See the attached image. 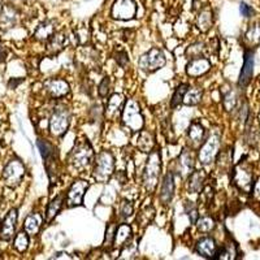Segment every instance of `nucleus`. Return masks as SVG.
Listing matches in <instances>:
<instances>
[{
  "instance_id": "1",
  "label": "nucleus",
  "mask_w": 260,
  "mask_h": 260,
  "mask_svg": "<svg viewBox=\"0 0 260 260\" xmlns=\"http://www.w3.org/2000/svg\"><path fill=\"white\" fill-rule=\"evenodd\" d=\"M160 172H161V156L160 151L152 150L148 154L146 161L145 172H143V186L148 192H154L159 183Z\"/></svg>"
},
{
  "instance_id": "2",
  "label": "nucleus",
  "mask_w": 260,
  "mask_h": 260,
  "mask_svg": "<svg viewBox=\"0 0 260 260\" xmlns=\"http://www.w3.org/2000/svg\"><path fill=\"white\" fill-rule=\"evenodd\" d=\"M121 120L122 124L134 133H138L143 129L145 118H143L142 111H141V106L136 99H127L125 102L121 112Z\"/></svg>"
},
{
  "instance_id": "3",
  "label": "nucleus",
  "mask_w": 260,
  "mask_h": 260,
  "mask_svg": "<svg viewBox=\"0 0 260 260\" xmlns=\"http://www.w3.org/2000/svg\"><path fill=\"white\" fill-rule=\"evenodd\" d=\"M115 171V157L110 151H102L95 157L92 177L96 182L106 183L111 180Z\"/></svg>"
},
{
  "instance_id": "4",
  "label": "nucleus",
  "mask_w": 260,
  "mask_h": 260,
  "mask_svg": "<svg viewBox=\"0 0 260 260\" xmlns=\"http://www.w3.org/2000/svg\"><path fill=\"white\" fill-rule=\"evenodd\" d=\"M92 157H94V150L89 141L83 139L74 145L73 150L69 154L68 161L74 169H83L91 164Z\"/></svg>"
},
{
  "instance_id": "5",
  "label": "nucleus",
  "mask_w": 260,
  "mask_h": 260,
  "mask_svg": "<svg viewBox=\"0 0 260 260\" xmlns=\"http://www.w3.org/2000/svg\"><path fill=\"white\" fill-rule=\"evenodd\" d=\"M167 64L166 55L162 53L160 48H151L146 53H143L141 59L138 61V67L141 71L146 72V73H154V72L159 71V69L164 68Z\"/></svg>"
},
{
  "instance_id": "6",
  "label": "nucleus",
  "mask_w": 260,
  "mask_h": 260,
  "mask_svg": "<svg viewBox=\"0 0 260 260\" xmlns=\"http://www.w3.org/2000/svg\"><path fill=\"white\" fill-rule=\"evenodd\" d=\"M233 183L240 190L245 192H250L252 190V172L247 162H238L233 169V176H232Z\"/></svg>"
},
{
  "instance_id": "7",
  "label": "nucleus",
  "mask_w": 260,
  "mask_h": 260,
  "mask_svg": "<svg viewBox=\"0 0 260 260\" xmlns=\"http://www.w3.org/2000/svg\"><path fill=\"white\" fill-rule=\"evenodd\" d=\"M71 124V113L65 107L56 108L50 118V132L52 136L61 137L67 133Z\"/></svg>"
},
{
  "instance_id": "8",
  "label": "nucleus",
  "mask_w": 260,
  "mask_h": 260,
  "mask_svg": "<svg viewBox=\"0 0 260 260\" xmlns=\"http://www.w3.org/2000/svg\"><path fill=\"white\" fill-rule=\"evenodd\" d=\"M220 148V134L212 133L204 141L203 146L199 150V161L203 166H208L212 161H215V157L219 154Z\"/></svg>"
},
{
  "instance_id": "9",
  "label": "nucleus",
  "mask_w": 260,
  "mask_h": 260,
  "mask_svg": "<svg viewBox=\"0 0 260 260\" xmlns=\"http://www.w3.org/2000/svg\"><path fill=\"white\" fill-rule=\"evenodd\" d=\"M25 176V167L20 160H11L3 171V180L8 187H17Z\"/></svg>"
},
{
  "instance_id": "10",
  "label": "nucleus",
  "mask_w": 260,
  "mask_h": 260,
  "mask_svg": "<svg viewBox=\"0 0 260 260\" xmlns=\"http://www.w3.org/2000/svg\"><path fill=\"white\" fill-rule=\"evenodd\" d=\"M137 4L134 0H116L111 9V16L115 20L129 21L136 17Z\"/></svg>"
},
{
  "instance_id": "11",
  "label": "nucleus",
  "mask_w": 260,
  "mask_h": 260,
  "mask_svg": "<svg viewBox=\"0 0 260 260\" xmlns=\"http://www.w3.org/2000/svg\"><path fill=\"white\" fill-rule=\"evenodd\" d=\"M89 186V182L85 180L74 181L67 194V206L69 208L82 206L83 197H85V192L87 191Z\"/></svg>"
},
{
  "instance_id": "12",
  "label": "nucleus",
  "mask_w": 260,
  "mask_h": 260,
  "mask_svg": "<svg viewBox=\"0 0 260 260\" xmlns=\"http://www.w3.org/2000/svg\"><path fill=\"white\" fill-rule=\"evenodd\" d=\"M16 224H17V210L13 208L7 213V216L2 221V225H0V240H12L13 236H15Z\"/></svg>"
},
{
  "instance_id": "13",
  "label": "nucleus",
  "mask_w": 260,
  "mask_h": 260,
  "mask_svg": "<svg viewBox=\"0 0 260 260\" xmlns=\"http://www.w3.org/2000/svg\"><path fill=\"white\" fill-rule=\"evenodd\" d=\"M211 68H212V64L207 57H197V59H191L187 62L186 74L189 77H201L207 72H210Z\"/></svg>"
},
{
  "instance_id": "14",
  "label": "nucleus",
  "mask_w": 260,
  "mask_h": 260,
  "mask_svg": "<svg viewBox=\"0 0 260 260\" xmlns=\"http://www.w3.org/2000/svg\"><path fill=\"white\" fill-rule=\"evenodd\" d=\"M252 74H254V51L247 50L245 52V60H243V67L240 74L238 86L246 87L248 83L251 82Z\"/></svg>"
},
{
  "instance_id": "15",
  "label": "nucleus",
  "mask_w": 260,
  "mask_h": 260,
  "mask_svg": "<svg viewBox=\"0 0 260 260\" xmlns=\"http://www.w3.org/2000/svg\"><path fill=\"white\" fill-rule=\"evenodd\" d=\"M195 252L206 259H213L217 252V245L211 237H203L195 245Z\"/></svg>"
},
{
  "instance_id": "16",
  "label": "nucleus",
  "mask_w": 260,
  "mask_h": 260,
  "mask_svg": "<svg viewBox=\"0 0 260 260\" xmlns=\"http://www.w3.org/2000/svg\"><path fill=\"white\" fill-rule=\"evenodd\" d=\"M45 87L48 91V94L52 98H55V99L64 98L65 95H68L69 91H71L68 82L64 80H60V78H53V80L47 81L45 83Z\"/></svg>"
},
{
  "instance_id": "17",
  "label": "nucleus",
  "mask_w": 260,
  "mask_h": 260,
  "mask_svg": "<svg viewBox=\"0 0 260 260\" xmlns=\"http://www.w3.org/2000/svg\"><path fill=\"white\" fill-rule=\"evenodd\" d=\"M173 195H175V176L172 172H168L161 182L160 201H161V203L168 204L173 199Z\"/></svg>"
},
{
  "instance_id": "18",
  "label": "nucleus",
  "mask_w": 260,
  "mask_h": 260,
  "mask_svg": "<svg viewBox=\"0 0 260 260\" xmlns=\"http://www.w3.org/2000/svg\"><path fill=\"white\" fill-rule=\"evenodd\" d=\"M195 159L191 150L183 148L181 155L178 156V171L181 172V176H189L194 171Z\"/></svg>"
},
{
  "instance_id": "19",
  "label": "nucleus",
  "mask_w": 260,
  "mask_h": 260,
  "mask_svg": "<svg viewBox=\"0 0 260 260\" xmlns=\"http://www.w3.org/2000/svg\"><path fill=\"white\" fill-rule=\"evenodd\" d=\"M206 173L204 171H192L187 178V189L191 194L202 192L204 185H206Z\"/></svg>"
},
{
  "instance_id": "20",
  "label": "nucleus",
  "mask_w": 260,
  "mask_h": 260,
  "mask_svg": "<svg viewBox=\"0 0 260 260\" xmlns=\"http://www.w3.org/2000/svg\"><path fill=\"white\" fill-rule=\"evenodd\" d=\"M195 25L201 30L202 32H207L208 30L212 27L213 25V12L210 7H206L198 13L197 20H195Z\"/></svg>"
},
{
  "instance_id": "21",
  "label": "nucleus",
  "mask_w": 260,
  "mask_h": 260,
  "mask_svg": "<svg viewBox=\"0 0 260 260\" xmlns=\"http://www.w3.org/2000/svg\"><path fill=\"white\" fill-rule=\"evenodd\" d=\"M122 108H124V96L121 94H113L107 103L106 116L112 120L118 113L122 112Z\"/></svg>"
},
{
  "instance_id": "22",
  "label": "nucleus",
  "mask_w": 260,
  "mask_h": 260,
  "mask_svg": "<svg viewBox=\"0 0 260 260\" xmlns=\"http://www.w3.org/2000/svg\"><path fill=\"white\" fill-rule=\"evenodd\" d=\"M136 146L142 151V152H147L150 154L151 151L154 150L155 146V138L150 132L146 130H141L138 132V137L136 138Z\"/></svg>"
},
{
  "instance_id": "23",
  "label": "nucleus",
  "mask_w": 260,
  "mask_h": 260,
  "mask_svg": "<svg viewBox=\"0 0 260 260\" xmlns=\"http://www.w3.org/2000/svg\"><path fill=\"white\" fill-rule=\"evenodd\" d=\"M187 137H189L190 142H192L194 145H201L206 139V129L201 122L192 121L187 130Z\"/></svg>"
},
{
  "instance_id": "24",
  "label": "nucleus",
  "mask_w": 260,
  "mask_h": 260,
  "mask_svg": "<svg viewBox=\"0 0 260 260\" xmlns=\"http://www.w3.org/2000/svg\"><path fill=\"white\" fill-rule=\"evenodd\" d=\"M42 224H43V217H42L41 213H31L25 220L24 229L30 236H36V234H38Z\"/></svg>"
},
{
  "instance_id": "25",
  "label": "nucleus",
  "mask_w": 260,
  "mask_h": 260,
  "mask_svg": "<svg viewBox=\"0 0 260 260\" xmlns=\"http://www.w3.org/2000/svg\"><path fill=\"white\" fill-rule=\"evenodd\" d=\"M53 34H55V22L51 20H47L39 25L38 29L36 30L34 37H36L38 41L45 42V41H50V38L53 36Z\"/></svg>"
},
{
  "instance_id": "26",
  "label": "nucleus",
  "mask_w": 260,
  "mask_h": 260,
  "mask_svg": "<svg viewBox=\"0 0 260 260\" xmlns=\"http://www.w3.org/2000/svg\"><path fill=\"white\" fill-rule=\"evenodd\" d=\"M130 238H132V228H130V225L121 224L120 226H117V231H116L113 246L121 248Z\"/></svg>"
},
{
  "instance_id": "27",
  "label": "nucleus",
  "mask_w": 260,
  "mask_h": 260,
  "mask_svg": "<svg viewBox=\"0 0 260 260\" xmlns=\"http://www.w3.org/2000/svg\"><path fill=\"white\" fill-rule=\"evenodd\" d=\"M259 141H260L259 127H257L256 122L252 121L251 118H250V121H248L247 126H246V142L251 146V147H255V146L259 143Z\"/></svg>"
},
{
  "instance_id": "28",
  "label": "nucleus",
  "mask_w": 260,
  "mask_h": 260,
  "mask_svg": "<svg viewBox=\"0 0 260 260\" xmlns=\"http://www.w3.org/2000/svg\"><path fill=\"white\" fill-rule=\"evenodd\" d=\"M67 45V36L65 32H59V34H53L48 41L47 48L51 53H59L62 48Z\"/></svg>"
},
{
  "instance_id": "29",
  "label": "nucleus",
  "mask_w": 260,
  "mask_h": 260,
  "mask_svg": "<svg viewBox=\"0 0 260 260\" xmlns=\"http://www.w3.org/2000/svg\"><path fill=\"white\" fill-rule=\"evenodd\" d=\"M62 202H64V195L62 194L57 195L56 198L52 199V201L50 202L47 211H46V220H47V221H52V220L56 217L57 213L60 212V210H61L62 207Z\"/></svg>"
},
{
  "instance_id": "30",
  "label": "nucleus",
  "mask_w": 260,
  "mask_h": 260,
  "mask_svg": "<svg viewBox=\"0 0 260 260\" xmlns=\"http://www.w3.org/2000/svg\"><path fill=\"white\" fill-rule=\"evenodd\" d=\"M202 98H203V90L199 89V87H191L186 91L185 96H183L182 103L185 106H197L202 102Z\"/></svg>"
},
{
  "instance_id": "31",
  "label": "nucleus",
  "mask_w": 260,
  "mask_h": 260,
  "mask_svg": "<svg viewBox=\"0 0 260 260\" xmlns=\"http://www.w3.org/2000/svg\"><path fill=\"white\" fill-rule=\"evenodd\" d=\"M197 229L202 233H210L211 231H213L216 226V222L212 217L210 216H204V217H201V219L197 220Z\"/></svg>"
},
{
  "instance_id": "32",
  "label": "nucleus",
  "mask_w": 260,
  "mask_h": 260,
  "mask_svg": "<svg viewBox=\"0 0 260 260\" xmlns=\"http://www.w3.org/2000/svg\"><path fill=\"white\" fill-rule=\"evenodd\" d=\"M187 90H189V85H187V83H181V85L178 86L177 89H176L175 94H173V96H172V101H171L172 108H176V107H178L180 104H182L183 96H185Z\"/></svg>"
},
{
  "instance_id": "33",
  "label": "nucleus",
  "mask_w": 260,
  "mask_h": 260,
  "mask_svg": "<svg viewBox=\"0 0 260 260\" xmlns=\"http://www.w3.org/2000/svg\"><path fill=\"white\" fill-rule=\"evenodd\" d=\"M245 39L250 45H257L260 42V22L251 25L245 34Z\"/></svg>"
},
{
  "instance_id": "34",
  "label": "nucleus",
  "mask_w": 260,
  "mask_h": 260,
  "mask_svg": "<svg viewBox=\"0 0 260 260\" xmlns=\"http://www.w3.org/2000/svg\"><path fill=\"white\" fill-rule=\"evenodd\" d=\"M154 216H155L154 207H152V206H147V207H145L142 211H141V213H139L138 217H137V221L142 225V226H146V225H148V222L152 221Z\"/></svg>"
},
{
  "instance_id": "35",
  "label": "nucleus",
  "mask_w": 260,
  "mask_h": 260,
  "mask_svg": "<svg viewBox=\"0 0 260 260\" xmlns=\"http://www.w3.org/2000/svg\"><path fill=\"white\" fill-rule=\"evenodd\" d=\"M13 246H15V248L18 252L26 251L27 247H29V237H27L26 232H20V233L16 236Z\"/></svg>"
},
{
  "instance_id": "36",
  "label": "nucleus",
  "mask_w": 260,
  "mask_h": 260,
  "mask_svg": "<svg viewBox=\"0 0 260 260\" xmlns=\"http://www.w3.org/2000/svg\"><path fill=\"white\" fill-rule=\"evenodd\" d=\"M2 24L7 25V27H9L11 25H13L16 22V18H17V16H16V12L15 9L11 8V7H6V8H3V11H2Z\"/></svg>"
},
{
  "instance_id": "37",
  "label": "nucleus",
  "mask_w": 260,
  "mask_h": 260,
  "mask_svg": "<svg viewBox=\"0 0 260 260\" xmlns=\"http://www.w3.org/2000/svg\"><path fill=\"white\" fill-rule=\"evenodd\" d=\"M204 51H206L204 43L198 42V43H194V45H191L187 47L186 55L190 57V60L197 59V57H202V55L204 53Z\"/></svg>"
},
{
  "instance_id": "38",
  "label": "nucleus",
  "mask_w": 260,
  "mask_h": 260,
  "mask_svg": "<svg viewBox=\"0 0 260 260\" xmlns=\"http://www.w3.org/2000/svg\"><path fill=\"white\" fill-rule=\"evenodd\" d=\"M222 104H224V108L231 112V111L234 110V107L237 104V94L234 91H229L224 95V101H222Z\"/></svg>"
},
{
  "instance_id": "39",
  "label": "nucleus",
  "mask_w": 260,
  "mask_h": 260,
  "mask_svg": "<svg viewBox=\"0 0 260 260\" xmlns=\"http://www.w3.org/2000/svg\"><path fill=\"white\" fill-rule=\"evenodd\" d=\"M117 231V225L116 224H110L106 231V238H104L103 245L106 247H111L113 245V241H115V234Z\"/></svg>"
},
{
  "instance_id": "40",
  "label": "nucleus",
  "mask_w": 260,
  "mask_h": 260,
  "mask_svg": "<svg viewBox=\"0 0 260 260\" xmlns=\"http://www.w3.org/2000/svg\"><path fill=\"white\" fill-rule=\"evenodd\" d=\"M134 208L133 204L130 203L129 201H122L121 204H120V217L121 219H129L130 216L133 215Z\"/></svg>"
},
{
  "instance_id": "41",
  "label": "nucleus",
  "mask_w": 260,
  "mask_h": 260,
  "mask_svg": "<svg viewBox=\"0 0 260 260\" xmlns=\"http://www.w3.org/2000/svg\"><path fill=\"white\" fill-rule=\"evenodd\" d=\"M185 211H186V213L189 215L190 221H191L192 224H195L197 220H198V207L195 206L194 202H186V204H185Z\"/></svg>"
},
{
  "instance_id": "42",
  "label": "nucleus",
  "mask_w": 260,
  "mask_h": 260,
  "mask_svg": "<svg viewBox=\"0 0 260 260\" xmlns=\"http://www.w3.org/2000/svg\"><path fill=\"white\" fill-rule=\"evenodd\" d=\"M215 198V189L211 185H204L203 190H202V199L206 204H210Z\"/></svg>"
},
{
  "instance_id": "43",
  "label": "nucleus",
  "mask_w": 260,
  "mask_h": 260,
  "mask_svg": "<svg viewBox=\"0 0 260 260\" xmlns=\"http://www.w3.org/2000/svg\"><path fill=\"white\" fill-rule=\"evenodd\" d=\"M110 90H111V81L108 77H104L103 81L101 82V85H99V95H101L102 98H106L107 95L110 94Z\"/></svg>"
},
{
  "instance_id": "44",
  "label": "nucleus",
  "mask_w": 260,
  "mask_h": 260,
  "mask_svg": "<svg viewBox=\"0 0 260 260\" xmlns=\"http://www.w3.org/2000/svg\"><path fill=\"white\" fill-rule=\"evenodd\" d=\"M115 60L117 61V64L121 67V68H125L129 62V56L125 51H117L115 53Z\"/></svg>"
},
{
  "instance_id": "45",
  "label": "nucleus",
  "mask_w": 260,
  "mask_h": 260,
  "mask_svg": "<svg viewBox=\"0 0 260 260\" xmlns=\"http://www.w3.org/2000/svg\"><path fill=\"white\" fill-rule=\"evenodd\" d=\"M240 12L241 15L243 16V17H251L252 15H254V9L251 8V7L248 6V4L246 3H241L240 4Z\"/></svg>"
},
{
  "instance_id": "46",
  "label": "nucleus",
  "mask_w": 260,
  "mask_h": 260,
  "mask_svg": "<svg viewBox=\"0 0 260 260\" xmlns=\"http://www.w3.org/2000/svg\"><path fill=\"white\" fill-rule=\"evenodd\" d=\"M254 197L260 201V177L257 178V181L254 185Z\"/></svg>"
},
{
  "instance_id": "47",
  "label": "nucleus",
  "mask_w": 260,
  "mask_h": 260,
  "mask_svg": "<svg viewBox=\"0 0 260 260\" xmlns=\"http://www.w3.org/2000/svg\"><path fill=\"white\" fill-rule=\"evenodd\" d=\"M52 259H72V256H69L67 252H57L55 256H52Z\"/></svg>"
},
{
  "instance_id": "48",
  "label": "nucleus",
  "mask_w": 260,
  "mask_h": 260,
  "mask_svg": "<svg viewBox=\"0 0 260 260\" xmlns=\"http://www.w3.org/2000/svg\"><path fill=\"white\" fill-rule=\"evenodd\" d=\"M4 57H6V51H4V48L0 46V61L4 60Z\"/></svg>"
}]
</instances>
